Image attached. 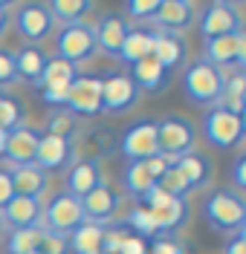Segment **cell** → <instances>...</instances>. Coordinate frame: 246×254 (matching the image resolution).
<instances>
[{
  "mask_svg": "<svg viewBox=\"0 0 246 254\" xmlns=\"http://www.w3.org/2000/svg\"><path fill=\"white\" fill-rule=\"evenodd\" d=\"M182 93L191 104L212 110L217 104V98H220V93H223V69H217L214 64L197 58L182 72Z\"/></svg>",
  "mask_w": 246,
  "mask_h": 254,
  "instance_id": "cell-1",
  "label": "cell"
},
{
  "mask_svg": "<svg viewBox=\"0 0 246 254\" xmlns=\"http://www.w3.org/2000/svg\"><path fill=\"white\" fill-rule=\"evenodd\" d=\"M206 222L212 225L214 231H223V234H235L246 225V199L244 193L232 188H217L206 199L203 205Z\"/></svg>",
  "mask_w": 246,
  "mask_h": 254,
  "instance_id": "cell-2",
  "label": "cell"
},
{
  "mask_svg": "<svg viewBox=\"0 0 246 254\" xmlns=\"http://www.w3.org/2000/svg\"><path fill=\"white\" fill-rule=\"evenodd\" d=\"M157 147L171 165L180 156L191 153L197 147V127L191 119H185L180 113H171L157 122Z\"/></svg>",
  "mask_w": 246,
  "mask_h": 254,
  "instance_id": "cell-3",
  "label": "cell"
},
{
  "mask_svg": "<svg viewBox=\"0 0 246 254\" xmlns=\"http://www.w3.org/2000/svg\"><path fill=\"white\" fill-rule=\"evenodd\" d=\"M151 211V217L157 222V231L160 234H177L180 228H185V222L191 220V205L188 199H177V196H168L165 190L154 188L145 199L139 202Z\"/></svg>",
  "mask_w": 246,
  "mask_h": 254,
  "instance_id": "cell-4",
  "label": "cell"
},
{
  "mask_svg": "<svg viewBox=\"0 0 246 254\" xmlns=\"http://www.w3.org/2000/svg\"><path fill=\"white\" fill-rule=\"evenodd\" d=\"M203 136L217 150H235V147H241L246 136V122L238 113H226L212 107L203 119Z\"/></svg>",
  "mask_w": 246,
  "mask_h": 254,
  "instance_id": "cell-5",
  "label": "cell"
},
{
  "mask_svg": "<svg viewBox=\"0 0 246 254\" xmlns=\"http://www.w3.org/2000/svg\"><path fill=\"white\" fill-rule=\"evenodd\" d=\"M55 49H58V58L76 64V66L90 61L98 52L93 23L82 20V23H73V26H61V32L55 35Z\"/></svg>",
  "mask_w": 246,
  "mask_h": 254,
  "instance_id": "cell-6",
  "label": "cell"
},
{
  "mask_svg": "<svg viewBox=\"0 0 246 254\" xmlns=\"http://www.w3.org/2000/svg\"><path fill=\"white\" fill-rule=\"evenodd\" d=\"M244 32V15H241V3L232 0H214L200 12V35L203 41L212 38H223V35H235Z\"/></svg>",
  "mask_w": 246,
  "mask_h": 254,
  "instance_id": "cell-7",
  "label": "cell"
},
{
  "mask_svg": "<svg viewBox=\"0 0 246 254\" xmlns=\"http://www.w3.org/2000/svg\"><path fill=\"white\" fill-rule=\"evenodd\" d=\"M41 228H47V231H55V234H73L79 225L84 222V208H82V199L79 196H73V193H55L52 199H49L47 205H44V217H41Z\"/></svg>",
  "mask_w": 246,
  "mask_h": 254,
  "instance_id": "cell-8",
  "label": "cell"
},
{
  "mask_svg": "<svg viewBox=\"0 0 246 254\" xmlns=\"http://www.w3.org/2000/svg\"><path fill=\"white\" fill-rule=\"evenodd\" d=\"M119 153H122L125 162H145V159L157 156L160 153V147H157V122L154 119L133 122L119 139Z\"/></svg>",
  "mask_w": 246,
  "mask_h": 254,
  "instance_id": "cell-9",
  "label": "cell"
},
{
  "mask_svg": "<svg viewBox=\"0 0 246 254\" xmlns=\"http://www.w3.org/2000/svg\"><path fill=\"white\" fill-rule=\"evenodd\" d=\"M67 110L76 119H96L101 113V75H76L67 93Z\"/></svg>",
  "mask_w": 246,
  "mask_h": 254,
  "instance_id": "cell-10",
  "label": "cell"
},
{
  "mask_svg": "<svg viewBox=\"0 0 246 254\" xmlns=\"http://www.w3.org/2000/svg\"><path fill=\"white\" fill-rule=\"evenodd\" d=\"M203 61L214 64L217 69H244L246 66V32L212 38L203 47Z\"/></svg>",
  "mask_w": 246,
  "mask_h": 254,
  "instance_id": "cell-11",
  "label": "cell"
},
{
  "mask_svg": "<svg viewBox=\"0 0 246 254\" xmlns=\"http://www.w3.org/2000/svg\"><path fill=\"white\" fill-rule=\"evenodd\" d=\"M122 202L125 196L110 185H98L96 190H90L87 196L82 199V208H84V222H96V225H110L116 220V214L122 211Z\"/></svg>",
  "mask_w": 246,
  "mask_h": 254,
  "instance_id": "cell-12",
  "label": "cell"
},
{
  "mask_svg": "<svg viewBox=\"0 0 246 254\" xmlns=\"http://www.w3.org/2000/svg\"><path fill=\"white\" fill-rule=\"evenodd\" d=\"M15 29L23 41L41 47V41L49 38L52 29H55V20L49 15L47 3H23L15 15Z\"/></svg>",
  "mask_w": 246,
  "mask_h": 254,
  "instance_id": "cell-13",
  "label": "cell"
},
{
  "mask_svg": "<svg viewBox=\"0 0 246 254\" xmlns=\"http://www.w3.org/2000/svg\"><path fill=\"white\" fill-rule=\"evenodd\" d=\"M197 20V6L191 0H160L157 12L151 17V23L157 32H168V35H182L191 29Z\"/></svg>",
  "mask_w": 246,
  "mask_h": 254,
  "instance_id": "cell-14",
  "label": "cell"
},
{
  "mask_svg": "<svg viewBox=\"0 0 246 254\" xmlns=\"http://www.w3.org/2000/svg\"><path fill=\"white\" fill-rule=\"evenodd\" d=\"M139 101V90L128 72H110L101 78V113H125Z\"/></svg>",
  "mask_w": 246,
  "mask_h": 254,
  "instance_id": "cell-15",
  "label": "cell"
},
{
  "mask_svg": "<svg viewBox=\"0 0 246 254\" xmlns=\"http://www.w3.org/2000/svg\"><path fill=\"white\" fill-rule=\"evenodd\" d=\"M73 162H76V139H58V136L41 133L38 153H35V165H38L44 174L67 171Z\"/></svg>",
  "mask_w": 246,
  "mask_h": 254,
  "instance_id": "cell-16",
  "label": "cell"
},
{
  "mask_svg": "<svg viewBox=\"0 0 246 254\" xmlns=\"http://www.w3.org/2000/svg\"><path fill=\"white\" fill-rule=\"evenodd\" d=\"M38 142H41V133L35 127L23 125L6 133V147H3V162L12 168H23V165H35V153H38Z\"/></svg>",
  "mask_w": 246,
  "mask_h": 254,
  "instance_id": "cell-17",
  "label": "cell"
},
{
  "mask_svg": "<svg viewBox=\"0 0 246 254\" xmlns=\"http://www.w3.org/2000/svg\"><path fill=\"white\" fill-rule=\"evenodd\" d=\"M98 185H104V168H101V159L90 156V159H76L70 168H67V193L84 199L90 190H96Z\"/></svg>",
  "mask_w": 246,
  "mask_h": 254,
  "instance_id": "cell-18",
  "label": "cell"
},
{
  "mask_svg": "<svg viewBox=\"0 0 246 254\" xmlns=\"http://www.w3.org/2000/svg\"><path fill=\"white\" fill-rule=\"evenodd\" d=\"M151 58L165 66L168 72L185 66L188 61V44L182 35H168V32H157L154 29V49H151Z\"/></svg>",
  "mask_w": 246,
  "mask_h": 254,
  "instance_id": "cell-19",
  "label": "cell"
},
{
  "mask_svg": "<svg viewBox=\"0 0 246 254\" xmlns=\"http://www.w3.org/2000/svg\"><path fill=\"white\" fill-rule=\"evenodd\" d=\"M3 225L6 228H41V217H44V202L41 199H29V196H12L9 205L0 211Z\"/></svg>",
  "mask_w": 246,
  "mask_h": 254,
  "instance_id": "cell-20",
  "label": "cell"
},
{
  "mask_svg": "<svg viewBox=\"0 0 246 254\" xmlns=\"http://www.w3.org/2000/svg\"><path fill=\"white\" fill-rule=\"evenodd\" d=\"M93 32H96L98 52H104V55H110V58H119V49H122V44H125V38H128L131 26H128L125 15L110 12V15L101 17L98 23H93Z\"/></svg>",
  "mask_w": 246,
  "mask_h": 254,
  "instance_id": "cell-21",
  "label": "cell"
},
{
  "mask_svg": "<svg viewBox=\"0 0 246 254\" xmlns=\"http://www.w3.org/2000/svg\"><path fill=\"white\" fill-rule=\"evenodd\" d=\"M9 179H12V190H15V196L41 199V196L49 190V174H44L38 165L12 168V171H9Z\"/></svg>",
  "mask_w": 246,
  "mask_h": 254,
  "instance_id": "cell-22",
  "label": "cell"
},
{
  "mask_svg": "<svg viewBox=\"0 0 246 254\" xmlns=\"http://www.w3.org/2000/svg\"><path fill=\"white\" fill-rule=\"evenodd\" d=\"M174 168L185 176V182L191 185V190H203L209 182H212V176H214L212 159L206 156V153H197V150L180 156L177 162H174Z\"/></svg>",
  "mask_w": 246,
  "mask_h": 254,
  "instance_id": "cell-23",
  "label": "cell"
},
{
  "mask_svg": "<svg viewBox=\"0 0 246 254\" xmlns=\"http://www.w3.org/2000/svg\"><path fill=\"white\" fill-rule=\"evenodd\" d=\"M131 78L139 93L142 90L145 93H163L165 87L171 84V72L165 66H160L154 58H142V61H136L131 66Z\"/></svg>",
  "mask_w": 246,
  "mask_h": 254,
  "instance_id": "cell-24",
  "label": "cell"
},
{
  "mask_svg": "<svg viewBox=\"0 0 246 254\" xmlns=\"http://www.w3.org/2000/svg\"><path fill=\"white\" fill-rule=\"evenodd\" d=\"M47 52L35 44H23V47L15 52V69H17V78L20 81H29L38 87V81L44 75V66H47Z\"/></svg>",
  "mask_w": 246,
  "mask_h": 254,
  "instance_id": "cell-25",
  "label": "cell"
},
{
  "mask_svg": "<svg viewBox=\"0 0 246 254\" xmlns=\"http://www.w3.org/2000/svg\"><path fill=\"white\" fill-rule=\"evenodd\" d=\"M70 254H104V225L82 222L70 234Z\"/></svg>",
  "mask_w": 246,
  "mask_h": 254,
  "instance_id": "cell-26",
  "label": "cell"
},
{
  "mask_svg": "<svg viewBox=\"0 0 246 254\" xmlns=\"http://www.w3.org/2000/svg\"><path fill=\"white\" fill-rule=\"evenodd\" d=\"M122 185H125V190L131 193L136 202H142L148 193L157 188L154 176L148 174L145 162H125V171H122Z\"/></svg>",
  "mask_w": 246,
  "mask_h": 254,
  "instance_id": "cell-27",
  "label": "cell"
},
{
  "mask_svg": "<svg viewBox=\"0 0 246 254\" xmlns=\"http://www.w3.org/2000/svg\"><path fill=\"white\" fill-rule=\"evenodd\" d=\"M151 49H154V29H131L119 49V61L133 66L142 58H151Z\"/></svg>",
  "mask_w": 246,
  "mask_h": 254,
  "instance_id": "cell-28",
  "label": "cell"
},
{
  "mask_svg": "<svg viewBox=\"0 0 246 254\" xmlns=\"http://www.w3.org/2000/svg\"><path fill=\"white\" fill-rule=\"evenodd\" d=\"M47 9L55 23L73 26V23H82L93 12V3L90 0H52V3H47Z\"/></svg>",
  "mask_w": 246,
  "mask_h": 254,
  "instance_id": "cell-29",
  "label": "cell"
},
{
  "mask_svg": "<svg viewBox=\"0 0 246 254\" xmlns=\"http://www.w3.org/2000/svg\"><path fill=\"white\" fill-rule=\"evenodd\" d=\"M79 75V66L76 64L64 61V58H47V66H44V75L38 81V90H44V87H70L73 81Z\"/></svg>",
  "mask_w": 246,
  "mask_h": 254,
  "instance_id": "cell-30",
  "label": "cell"
},
{
  "mask_svg": "<svg viewBox=\"0 0 246 254\" xmlns=\"http://www.w3.org/2000/svg\"><path fill=\"white\" fill-rule=\"evenodd\" d=\"M26 125V104L17 95H3L0 98V130L12 133Z\"/></svg>",
  "mask_w": 246,
  "mask_h": 254,
  "instance_id": "cell-31",
  "label": "cell"
},
{
  "mask_svg": "<svg viewBox=\"0 0 246 254\" xmlns=\"http://www.w3.org/2000/svg\"><path fill=\"white\" fill-rule=\"evenodd\" d=\"M76 133H79V119L67 110V107L55 110V113L47 119V136H58V139H76Z\"/></svg>",
  "mask_w": 246,
  "mask_h": 254,
  "instance_id": "cell-32",
  "label": "cell"
},
{
  "mask_svg": "<svg viewBox=\"0 0 246 254\" xmlns=\"http://www.w3.org/2000/svg\"><path fill=\"white\" fill-rule=\"evenodd\" d=\"M125 228L131 231V234H136V237H160V231H157V222H154V217H151V211H148L145 205H136L128 214V220H125Z\"/></svg>",
  "mask_w": 246,
  "mask_h": 254,
  "instance_id": "cell-33",
  "label": "cell"
},
{
  "mask_svg": "<svg viewBox=\"0 0 246 254\" xmlns=\"http://www.w3.org/2000/svg\"><path fill=\"white\" fill-rule=\"evenodd\" d=\"M157 188L165 190L168 196H177V199H188V193H191V185L185 182V176H182L174 165H171L160 179H157Z\"/></svg>",
  "mask_w": 246,
  "mask_h": 254,
  "instance_id": "cell-34",
  "label": "cell"
},
{
  "mask_svg": "<svg viewBox=\"0 0 246 254\" xmlns=\"http://www.w3.org/2000/svg\"><path fill=\"white\" fill-rule=\"evenodd\" d=\"M38 231L41 228H17V231H12L9 243H6V254H35Z\"/></svg>",
  "mask_w": 246,
  "mask_h": 254,
  "instance_id": "cell-35",
  "label": "cell"
},
{
  "mask_svg": "<svg viewBox=\"0 0 246 254\" xmlns=\"http://www.w3.org/2000/svg\"><path fill=\"white\" fill-rule=\"evenodd\" d=\"M35 252L38 254H70V237L41 228L38 231V249Z\"/></svg>",
  "mask_w": 246,
  "mask_h": 254,
  "instance_id": "cell-36",
  "label": "cell"
},
{
  "mask_svg": "<svg viewBox=\"0 0 246 254\" xmlns=\"http://www.w3.org/2000/svg\"><path fill=\"white\" fill-rule=\"evenodd\" d=\"M148 254H188V249L177 237L160 234V237H154V246H148Z\"/></svg>",
  "mask_w": 246,
  "mask_h": 254,
  "instance_id": "cell-37",
  "label": "cell"
},
{
  "mask_svg": "<svg viewBox=\"0 0 246 254\" xmlns=\"http://www.w3.org/2000/svg\"><path fill=\"white\" fill-rule=\"evenodd\" d=\"M157 6H160V0H128L125 3V15L133 17V20H151L154 12H157Z\"/></svg>",
  "mask_w": 246,
  "mask_h": 254,
  "instance_id": "cell-38",
  "label": "cell"
},
{
  "mask_svg": "<svg viewBox=\"0 0 246 254\" xmlns=\"http://www.w3.org/2000/svg\"><path fill=\"white\" fill-rule=\"evenodd\" d=\"M17 69H15V52L12 49H0V90L15 84Z\"/></svg>",
  "mask_w": 246,
  "mask_h": 254,
  "instance_id": "cell-39",
  "label": "cell"
},
{
  "mask_svg": "<svg viewBox=\"0 0 246 254\" xmlns=\"http://www.w3.org/2000/svg\"><path fill=\"white\" fill-rule=\"evenodd\" d=\"M116 254H148V240L136 237V234H125V240L119 243V252Z\"/></svg>",
  "mask_w": 246,
  "mask_h": 254,
  "instance_id": "cell-40",
  "label": "cell"
},
{
  "mask_svg": "<svg viewBox=\"0 0 246 254\" xmlns=\"http://www.w3.org/2000/svg\"><path fill=\"white\" fill-rule=\"evenodd\" d=\"M232 190H246V156H238L235 159V168H232Z\"/></svg>",
  "mask_w": 246,
  "mask_h": 254,
  "instance_id": "cell-41",
  "label": "cell"
},
{
  "mask_svg": "<svg viewBox=\"0 0 246 254\" xmlns=\"http://www.w3.org/2000/svg\"><path fill=\"white\" fill-rule=\"evenodd\" d=\"M223 254H246V228L235 231V234L226 240V246H223Z\"/></svg>",
  "mask_w": 246,
  "mask_h": 254,
  "instance_id": "cell-42",
  "label": "cell"
},
{
  "mask_svg": "<svg viewBox=\"0 0 246 254\" xmlns=\"http://www.w3.org/2000/svg\"><path fill=\"white\" fill-rule=\"evenodd\" d=\"M145 168H148V174L154 176V182H157V179H160V176H163L165 171L171 168V162H168V159H165L163 153H157V156L145 159Z\"/></svg>",
  "mask_w": 246,
  "mask_h": 254,
  "instance_id": "cell-43",
  "label": "cell"
},
{
  "mask_svg": "<svg viewBox=\"0 0 246 254\" xmlns=\"http://www.w3.org/2000/svg\"><path fill=\"white\" fill-rule=\"evenodd\" d=\"M15 196V190H12V179H9V171L6 168H0V211L9 205V199Z\"/></svg>",
  "mask_w": 246,
  "mask_h": 254,
  "instance_id": "cell-44",
  "label": "cell"
},
{
  "mask_svg": "<svg viewBox=\"0 0 246 254\" xmlns=\"http://www.w3.org/2000/svg\"><path fill=\"white\" fill-rule=\"evenodd\" d=\"M9 12H12V3L0 0V35L9 29V20H12V15H9Z\"/></svg>",
  "mask_w": 246,
  "mask_h": 254,
  "instance_id": "cell-45",
  "label": "cell"
},
{
  "mask_svg": "<svg viewBox=\"0 0 246 254\" xmlns=\"http://www.w3.org/2000/svg\"><path fill=\"white\" fill-rule=\"evenodd\" d=\"M3 147H6V130H0V156H3Z\"/></svg>",
  "mask_w": 246,
  "mask_h": 254,
  "instance_id": "cell-46",
  "label": "cell"
},
{
  "mask_svg": "<svg viewBox=\"0 0 246 254\" xmlns=\"http://www.w3.org/2000/svg\"><path fill=\"white\" fill-rule=\"evenodd\" d=\"M3 231H6V225H3V217H0V237H3Z\"/></svg>",
  "mask_w": 246,
  "mask_h": 254,
  "instance_id": "cell-47",
  "label": "cell"
},
{
  "mask_svg": "<svg viewBox=\"0 0 246 254\" xmlns=\"http://www.w3.org/2000/svg\"><path fill=\"white\" fill-rule=\"evenodd\" d=\"M0 98H3V90H0Z\"/></svg>",
  "mask_w": 246,
  "mask_h": 254,
  "instance_id": "cell-48",
  "label": "cell"
},
{
  "mask_svg": "<svg viewBox=\"0 0 246 254\" xmlns=\"http://www.w3.org/2000/svg\"><path fill=\"white\" fill-rule=\"evenodd\" d=\"M35 254H38V252H35Z\"/></svg>",
  "mask_w": 246,
  "mask_h": 254,
  "instance_id": "cell-49",
  "label": "cell"
}]
</instances>
